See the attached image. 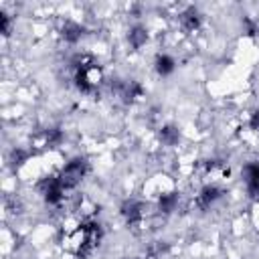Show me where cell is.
<instances>
[{
  "instance_id": "4",
  "label": "cell",
  "mask_w": 259,
  "mask_h": 259,
  "mask_svg": "<svg viewBox=\"0 0 259 259\" xmlns=\"http://www.w3.org/2000/svg\"><path fill=\"white\" fill-rule=\"evenodd\" d=\"M178 138H180V134H178V130L176 127H162L160 130V140L166 144V146H174V144H178Z\"/></svg>"
},
{
  "instance_id": "3",
  "label": "cell",
  "mask_w": 259,
  "mask_h": 259,
  "mask_svg": "<svg viewBox=\"0 0 259 259\" xmlns=\"http://www.w3.org/2000/svg\"><path fill=\"white\" fill-rule=\"evenodd\" d=\"M174 59L172 57H168V55H158L156 57V71H158V75H162V77H166V75H170L172 71H174Z\"/></svg>"
},
{
  "instance_id": "1",
  "label": "cell",
  "mask_w": 259,
  "mask_h": 259,
  "mask_svg": "<svg viewBox=\"0 0 259 259\" xmlns=\"http://www.w3.org/2000/svg\"><path fill=\"white\" fill-rule=\"evenodd\" d=\"M85 172H87V160L85 158L69 160L65 164V168L61 170V174H59V182L63 184L65 190H71V188H75L81 182V178L85 176Z\"/></svg>"
},
{
  "instance_id": "2",
  "label": "cell",
  "mask_w": 259,
  "mask_h": 259,
  "mask_svg": "<svg viewBox=\"0 0 259 259\" xmlns=\"http://www.w3.org/2000/svg\"><path fill=\"white\" fill-rule=\"evenodd\" d=\"M127 40H130V45H132L134 49H140V47H144L146 40H148V30H146L144 26H134V28L130 30V34H127Z\"/></svg>"
}]
</instances>
